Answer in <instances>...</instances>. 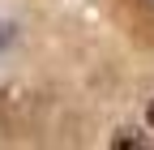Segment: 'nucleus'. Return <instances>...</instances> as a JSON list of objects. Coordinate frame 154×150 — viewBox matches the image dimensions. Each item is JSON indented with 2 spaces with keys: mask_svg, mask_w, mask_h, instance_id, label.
Wrapping results in <instances>:
<instances>
[{
  "mask_svg": "<svg viewBox=\"0 0 154 150\" xmlns=\"http://www.w3.org/2000/svg\"><path fill=\"white\" fill-rule=\"evenodd\" d=\"M150 124H154V103H150Z\"/></svg>",
  "mask_w": 154,
  "mask_h": 150,
  "instance_id": "nucleus-1",
  "label": "nucleus"
}]
</instances>
